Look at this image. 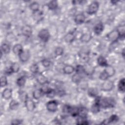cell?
Wrapping results in <instances>:
<instances>
[{
  "label": "cell",
  "mask_w": 125,
  "mask_h": 125,
  "mask_svg": "<svg viewBox=\"0 0 125 125\" xmlns=\"http://www.w3.org/2000/svg\"><path fill=\"white\" fill-rule=\"evenodd\" d=\"M98 101L101 108H109L114 107L116 104V101L112 97H104L101 98L98 97Z\"/></svg>",
  "instance_id": "obj_1"
},
{
  "label": "cell",
  "mask_w": 125,
  "mask_h": 125,
  "mask_svg": "<svg viewBox=\"0 0 125 125\" xmlns=\"http://www.w3.org/2000/svg\"><path fill=\"white\" fill-rule=\"evenodd\" d=\"M38 37L42 42H46L49 40L50 35L48 30L44 28L40 30L38 34Z\"/></svg>",
  "instance_id": "obj_2"
},
{
  "label": "cell",
  "mask_w": 125,
  "mask_h": 125,
  "mask_svg": "<svg viewBox=\"0 0 125 125\" xmlns=\"http://www.w3.org/2000/svg\"><path fill=\"white\" fill-rule=\"evenodd\" d=\"M99 8V3L97 1H92L87 7L86 13L90 15L95 14L97 13Z\"/></svg>",
  "instance_id": "obj_3"
},
{
  "label": "cell",
  "mask_w": 125,
  "mask_h": 125,
  "mask_svg": "<svg viewBox=\"0 0 125 125\" xmlns=\"http://www.w3.org/2000/svg\"><path fill=\"white\" fill-rule=\"evenodd\" d=\"M114 87V83L108 79L105 80L101 84V89L104 91H111Z\"/></svg>",
  "instance_id": "obj_4"
},
{
  "label": "cell",
  "mask_w": 125,
  "mask_h": 125,
  "mask_svg": "<svg viewBox=\"0 0 125 125\" xmlns=\"http://www.w3.org/2000/svg\"><path fill=\"white\" fill-rule=\"evenodd\" d=\"M46 108L51 112H55L58 109V103L56 100H50L46 104Z\"/></svg>",
  "instance_id": "obj_5"
},
{
  "label": "cell",
  "mask_w": 125,
  "mask_h": 125,
  "mask_svg": "<svg viewBox=\"0 0 125 125\" xmlns=\"http://www.w3.org/2000/svg\"><path fill=\"white\" fill-rule=\"evenodd\" d=\"M106 38L109 41L114 42H117L118 39L120 38V36L117 30H114L107 34Z\"/></svg>",
  "instance_id": "obj_6"
},
{
  "label": "cell",
  "mask_w": 125,
  "mask_h": 125,
  "mask_svg": "<svg viewBox=\"0 0 125 125\" xmlns=\"http://www.w3.org/2000/svg\"><path fill=\"white\" fill-rule=\"evenodd\" d=\"M31 56L30 52L28 49H23L22 52L19 55L20 61L22 62H27Z\"/></svg>",
  "instance_id": "obj_7"
},
{
  "label": "cell",
  "mask_w": 125,
  "mask_h": 125,
  "mask_svg": "<svg viewBox=\"0 0 125 125\" xmlns=\"http://www.w3.org/2000/svg\"><path fill=\"white\" fill-rule=\"evenodd\" d=\"M35 75H36V81L41 85H44L48 83L47 78L42 73L38 72Z\"/></svg>",
  "instance_id": "obj_8"
},
{
  "label": "cell",
  "mask_w": 125,
  "mask_h": 125,
  "mask_svg": "<svg viewBox=\"0 0 125 125\" xmlns=\"http://www.w3.org/2000/svg\"><path fill=\"white\" fill-rule=\"evenodd\" d=\"M22 34L26 37H30L32 34V28L29 25H24L23 26L21 29Z\"/></svg>",
  "instance_id": "obj_9"
},
{
  "label": "cell",
  "mask_w": 125,
  "mask_h": 125,
  "mask_svg": "<svg viewBox=\"0 0 125 125\" xmlns=\"http://www.w3.org/2000/svg\"><path fill=\"white\" fill-rule=\"evenodd\" d=\"M24 104L26 109L29 112L33 111L35 108L36 106L34 102L29 97L24 102Z\"/></svg>",
  "instance_id": "obj_10"
},
{
  "label": "cell",
  "mask_w": 125,
  "mask_h": 125,
  "mask_svg": "<svg viewBox=\"0 0 125 125\" xmlns=\"http://www.w3.org/2000/svg\"><path fill=\"white\" fill-rule=\"evenodd\" d=\"M104 29V25L102 22L100 21L95 25L93 27V31L94 33L99 36L102 34Z\"/></svg>",
  "instance_id": "obj_11"
},
{
  "label": "cell",
  "mask_w": 125,
  "mask_h": 125,
  "mask_svg": "<svg viewBox=\"0 0 125 125\" xmlns=\"http://www.w3.org/2000/svg\"><path fill=\"white\" fill-rule=\"evenodd\" d=\"M85 20V16L83 13H79L77 14L74 18V22L76 24L80 25L83 24Z\"/></svg>",
  "instance_id": "obj_12"
},
{
  "label": "cell",
  "mask_w": 125,
  "mask_h": 125,
  "mask_svg": "<svg viewBox=\"0 0 125 125\" xmlns=\"http://www.w3.org/2000/svg\"><path fill=\"white\" fill-rule=\"evenodd\" d=\"M101 107L98 101V97H96V99L95 100L94 103L92 105L91 107V112L93 113H97L100 111Z\"/></svg>",
  "instance_id": "obj_13"
},
{
  "label": "cell",
  "mask_w": 125,
  "mask_h": 125,
  "mask_svg": "<svg viewBox=\"0 0 125 125\" xmlns=\"http://www.w3.org/2000/svg\"><path fill=\"white\" fill-rule=\"evenodd\" d=\"M12 96V90L9 88H5L2 92V97L5 100L10 99Z\"/></svg>",
  "instance_id": "obj_14"
},
{
  "label": "cell",
  "mask_w": 125,
  "mask_h": 125,
  "mask_svg": "<svg viewBox=\"0 0 125 125\" xmlns=\"http://www.w3.org/2000/svg\"><path fill=\"white\" fill-rule=\"evenodd\" d=\"M75 38V35L73 31H71L67 33L64 37V41L67 43L72 42Z\"/></svg>",
  "instance_id": "obj_15"
},
{
  "label": "cell",
  "mask_w": 125,
  "mask_h": 125,
  "mask_svg": "<svg viewBox=\"0 0 125 125\" xmlns=\"http://www.w3.org/2000/svg\"><path fill=\"white\" fill-rule=\"evenodd\" d=\"M98 65L102 67H105L108 65L106 58L103 56H100L98 57L97 60Z\"/></svg>",
  "instance_id": "obj_16"
},
{
  "label": "cell",
  "mask_w": 125,
  "mask_h": 125,
  "mask_svg": "<svg viewBox=\"0 0 125 125\" xmlns=\"http://www.w3.org/2000/svg\"><path fill=\"white\" fill-rule=\"evenodd\" d=\"M23 50V47L22 46L21 44H19V43H17L15 44L12 48V51L13 52L17 55H19L21 52Z\"/></svg>",
  "instance_id": "obj_17"
},
{
  "label": "cell",
  "mask_w": 125,
  "mask_h": 125,
  "mask_svg": "<svg viewBox=\"0 0 125 125\" xmlns=\"http://www.w3.org/2000/svg\"><path fill=\"white\" fill-rule=\"evenodd\" d=\"M104 70L107 74L109 78L113 76H114L115 73V70L113 66L109 65V64L107 66L105 67V68L104 69Z\"/></svg>",
  "instance_id": "obj_18"
},
{
  "label": "cell",
  "mask_w": 125,
  "mask_h": 125,
  "mask_svg": "<svg viewBox=\"0 0 125 125\" xmlns=\"http://www.w3.org/2000/svg\"><path fill=\"white\" fill-rule=\"evenodd\" d=\"M92 38V35L90 33H85L82 35L80 37V41L83 43H87L89 42Z\"/></svg>",
  "instance_id": "obj_19"
},
{
  "label": "cell",
  "mask_w": 125,
  "mask_h": 125,
  "mask_svg": "<svg viewBox=\"0 0 125 125\" xmlns=\"http://www.w3.org/2000/svg\"><path fill=\"white\" fill-rule=\"evenodd\" d=\"M62 71L64 74L69 75L72 74L75 71V68L71 65L67 64L63 67Z\"/></svg>",
  "instance_id": "obj_20"
},
{
  "label": "cell",
  "mask_w": 125,
  "mask_h": 125,
  "mask_svg": "<svg viewBox=\"0 0 125 125\" xmlns=\"http://www.w3.org/2000/svg\"><path fill=\"white\" fill-rule=\"evenodd\" d=\"M44 94L42 88L40 89H37L35 90L32 93V96L34 98V99L35 100H38L40 99L42 96Z\"/></svg>",
  "instance_id": "obj_21"
},
{
  "label": "cell",
  "mask_w": 125,
  "mask_h": 125,
  "mask_svg": "<svg viewBox=\"0 0 125 125\" xmlns=\"http://www.w3.org/2000/svg\"><path fill=\"white\" fill-rule=\"evenodd\" d=\"M48 8L50 10H54L58 7V3L57 0H53L49 1L46 4Z\"/></svg>",
  "instance_id": "obj_22"
},
{
  "label": "cell",
  "mask_w": 125,
  "mask_h": 125,
  "mask_svg": "<svg viewBox=\"0 0 125 125\" xmlns=\"http://www.w3.org/2000/svg\"><path fill=\"white\" fill-rule=\"evenodd\" d=\"M88 114V110L87 109L83 106H82L79 107V111L78 114V117L86 118Z\"/></svg>",
  "instance_id": "obj_23"
},
{
  "label": "cell",
  "mask_w": 125,
  "mask_h": 125,
  "mask_svg": "<svg viewBox=\"0 0 125 125\" xmlns=\"http://www.w3.org/2000/svg\"><path fill=\"white\" fill-rule=\"evenodd\" d=\"M26 83V78L24 76H22L18 78L16 81L17 85L20 87H23Z\"/></svg>",
  "instance_id": "obj_24"
},
{
  "label": "cell",
  "mask_w": 125,
  "mask_h": 125,
  "mask_svg": "<svg viewBox=\"0 0 125 125\" xmlns=\"http://www.w3.org/2000/svg\"><path fill=\"white\" fill-rule=\"evenodd\" d=\"M10 45L7 43H3L1 45V51L5 54H7L10 52Z\"/></svg>",
  "instance_id": "obj_25"
},
{
  "label": "cell",
  "mask_w": 125,
  "mask_h": 125,
  "mask_svg": "<svg viewBox=\"0 0 125 125\" xmlns=\"http://www.w3.org/2000/svg\"><path fill=\"white\" fill-rule=\"evenodd\" d=\"M79 111V107L77 106H70L68 114H70L72 116L76 117L78 116Z\"/></svg>",
  "instance_id": "obj_26"
},
{
  "label": "cell",
  "mask_w": 125,
  "mask_h": 125,
  "mask_svg": "<svg viewBox=\"0 0 125 125\" xmlns=\"http://www.w3.org/2000/svg\"><path fill=\"white\" fill-rule=\"evenodd\" d=\"M82 75L76 73L72 76V81L75 83H79L82 80Z\"/></svg>",
  "instance_id": "obj_27"
},
{
  "label": "cell",
  "mask_w": 125,
  "mask_h": 125,
  "mask_svg": "<svg viewBox=\"0 0 125 125\" xmlns=\"http://www.w3.org/2000/svg\"><path fill=\"white\" fill-rule=\"evenodd\" d=\"M29 8L31 10H32L33 12H36L39 11L40 9V4L38 2L36 1L32 2L29 5Z\"/></svg>",
  "instance_id": "obj_28"
},
{
  "label": "cell",
  "mask_w": 125,
  "mask_h": 125,
  "mask_svg": "<svg viewBox=\"0 0 125 125\" xmlns=\"http://www.w3.org/2000/svg\"><path fill=\"white\" fill-rule=\"evenodd\" d=\"M19 106V102L15 100H12L9 104V108L12 110H15L17 109Z\"/></svg>",
  "instance_id": "obj_29"
},
{
  "label": "cell",
  "mask_w": 125,
  "mask_h": 125,
  "mask_svg": "<svg viewBox=\"0 0 125 125\" xmlns=\"http://www.w3.org/2000/svg\"><path fill=\"white\" fill-rule=\"evenodd\" d=\"M116 30L119 34V36H120L119 39L122 38V39H124V37H125V25H121L118 26Z\"/></svg>",
  "instance_id": "obj_30"
},
{
  "label": "cell",
  "mask_w": 125,
  "mask_h": 125,
  "mask_svg": "<svg viewBox=\"0 0 125 125\" xmlns=\"http://www.w3.org/2000/svg\"><path fill=\"white\" fill-rule=\"evenodd\" d=\"M125 78H123L119 81V83L118 84V90L122 93L125 92Z\"/></svg>",
  "instance_id": "obj_31"
},
{
  "label": "cell",
  "mask_w": 125,
  "mask_h": 125,
  "mask_svg": "<svg viewBox=\"0 0 125 125\" xmlns=\"http://www.w3.org/2000/svg\"><path fill=\"white\" fill-rule=\"evenodd\" d=\"M13 73H17L19 71L20 69V65L19 63L17 62H15L12 63L11 66H10Z\"/></svg>",
  "instance_id": "obj_32"
},
{
  "label": "cell",
  "mask_w": 125,
  "mask_h": 125,
  "mask_svg": "<svg viewBox=\"0 0 125 125\" xmlns=\"http://www.w3.org/2000/svg\"><path fill=\"white\" fill-rule=\"evenodd\" d=\"M87 93H88V94L89 96L92 97H95L96 98V97H97L98 93V91L96 88L91 87V88H89L88 89Z\"/></svg>",
  "instance_id": "obj_33"
},
{
  "label": "cell",
  "mask_w": 125,
  "mask_h": 125,
  "mask_svg": "<svg viewBox=\"0 0 125 125\" xmlns=\"http://www.w3.org/2000/svg\"><path fill=\"white\" fill-rule=\"evenodd\" d=\"M75 71H76V73L81 75H82V74H85L84 66L81 64H79L76 66V68H75Z\"/></svg>",
  "instance_id": "obj_34"
},
{
  "label": "cell",
  "mask_w": 125,
  "mask_h": 125,
  "mask_svg": "<svg viewBox=\"0 0 125 125\" xmlns=\"http://www.w3.org/2000/svg\"><path fill=\"white\" fill-rule=\"evenodd\" d=\"M19 98L21 102L24 103L26 100L28 98L27 94L23 91H19Z\"/></svg>",
  "instance_id": "obj_35"
},
{
  "label": "cell",
  "mask_w": 125,
  "mask_h": 125,
  "mask_svg": "<svg viewBox=\"0 0 125 125\" xmlns=\"http://www.w3.org/2000/svg\"><path fill=\"white\" fill-rule=\"evenodd\" d=\"M119 121V117L116 115V114H113L112 115L109 119L107 120V124H110V123H114L115 122H117Z\"/></svg>",
  "instance_id": "obj_36"
},
{
  "label": "cell",
  "mask_w": 125,
  "mask_h": 125,
  "mask_svg": "<svg viewBox=\"0 0 125 125\" xmlns=\"http://www.w3.org/2000/svg\"><path fill=\"white\" fill-rule=\"evenodd\" d=\"M39 66L37 63H33L30 67V71L34 74H36L39 72Z\"/></svg>",
  "instance_id": "obj_37"
},
{
  "label": "cell",
  "mask_w": 125,
  "mask_h": 125,
  "mask_svg": "<svg viewBox=\"0 0 125 125\" xmlns=\"http://www.w3.org/2000/svg\"><path fill=\"white\" fill-rule=\"evenodd\" d=\"M8 84V81L5 75H3L0 77V85L1 87L6 86Z\"/></svg>",
  "instance_id": "obj_38"
},
{
  "label": "cell",
  "mask_w": 125,
  "mask_h": 125,
  "mask_svg": "<svg viewBox=\"0 0 125 125\" xmlns=\"http://www.w3.org/2000/svg\"><path fill=\"white\" fill-rule=\"evenodd\" d=\"M64 50L62 47L61 46H58L55 49V54L57 56H62Z\"/></svg>",
  "instance_id": "obj_39"
},
{
  "label": "cell",
  "mask_w": 125,
  "mask_h": 125,
  "mask_svg": "<svg viewBox=\"0 0 125 125\" xmlns=\"http://www.w3.org/2000/svg\"><path fill=\"white\" fill-rule=\"evenodd\" d=\"M99 78L100 80L104 81L105 80H106L107 79H108V76L107 75V74L106 73V72L103 70L99 75Z\"/></svg>",
  "instance_id": "obj_40"
},
{
  "label": "cell",
  "mask_w": 125,
  "mask_h": 125,
  "mask_svg": "<svg viewBox=\"0 0 125 125\" xmlns=\"http://www.w3.org/2000/svg\"><path fill=\"white\" fill-rule=\"evenodd\" d=\"M41 62L44 67H48L51 65V61L48 59H43Z\"/></svg>",
  "instance_id": "obj_41"
},
{
  "label": "cell",
  "mask_w": 125,
  "mask_h": 125,
  "mask_svg": "<svg viewBox=\"0 0 125 125\" xmlns=\"http://www.w3.org/2000/svg\"><path fill=\"white\" fill-rule=\"evenodd\" d=\"M12 125H20L22 124V121L20 119H14L11 122Z\"/></svg>",
  "instance_id": "obj_42"
},
{
  "label": "cell",
  "mask_w": 125,
  "mask_h": 125,
  "mask_svg": "<svg viewBox=\"0 0 125 125\" xmlns=\"http://www.w3.org/2000/svg\"><path fill=\"white\" fill-rule=\"evenodd\" d=\"M121 54H122V56H123V57H125V50H124V49H123V50H122V52Z\"/></svg>",
  "instance_id": "obj_43"
}]
</instances>
